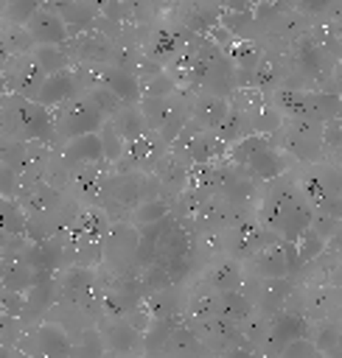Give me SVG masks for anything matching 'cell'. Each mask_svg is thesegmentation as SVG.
Segmentation results:
<instances>
[{
  "instance_id": "15",
  "label": "cell",
  "mask_w": 342,
  "mask_h": 358,
  "mask_svg": "<svg viewBox=\"0 0 342 358\" xmlns=\"http://www.w3.org/2000/svg\"><path fill=\"white\" fill-rule=\"evenodd\" d=\"M25 28H28L34 45H64V42L70 39L62 14H59L50 3H42V6L31 14V20L25 22Z\"/></svg>"
},
{
  "instance_id": "38",
  "label": "cell",
  "mask_w": 342,
  "mask_h": 358,
  "mask_svg": "<svg viewBox=\"0 0 342 358\" xmlns=\"http://www.w3.org/2000/svg\"><path fill=\"white\" fill-rule=\"evenodd\" d=\"M258 0H221V6L227 11H252Z\"/></svg>"
},
{
  "instance_id": "16",
  "label": "cell",
  "mask_w": 342,
  "mask_h": 358,
  "mask_svg": "<svg viewBox=\"0 0 342 358\" xmlns=\"http://www.w3.org/2000/svg\"><path fill=\"white\" fill-rule=\"evenodd\" d=\"M62 159V165L67 171L78 168V165H90V162H101L104 159V145H101V137L98 131L93 134H78V137H70L62 143V151L56 154Z\"/></svg>"
},
{
  "instance_id": "24",
  "label": "cell",
  "mask_w": 342,
  "mask_h": 358,
  "mask_svg": "<svg viewBox=\"0 0 342 358\" xmlns=\"http://www.w3.org/2000/svg\"><path fill=\"white\" fill-rule=\"evenodd\" d=\"M224 145H233L235 140H241V137H247V134H252V120H249V112L244 109V106H238V103H230V109H227V115H224V120H221V126L213 131Z\"/></svg>"
},
{
  "instance_id": "44",
  "label": "cell",
  "mask_w": 342,
  "mask_h": 358,
  "mask_svg": "<svg viewBox=\"0 0 342 358\" xmlns=\"http://www.w3.org/2000/svg\"><path fill=\"white\" fill-rule=\"evenodd\" d=\"M339 168H342V159H339Z\"/></svg>"
},
{
  "instance_id": "13",
  "label": "cell",
  "mask_w": 342,
  "mask_h": 358,
  "mask_svg": "<svg viewBox=\"0 0 342 358\" xmlns=\"http://www.w3.org/2000/svg\"><path fill=\"white\" fill-rule=\"evenodd\" d=\"M93 81H98L101 87H107L121 103H140V98H143L140 78L132 70H126V67H118V64H93Z\"/></svg>"
},
{
  "instance_id": "22",
  "label": "cell",
  "mask_w": 342,
  "mask_h": 358,
  "mask_svg": "<svg viewBox=\"0 0 342 358\" xmlns=\"http://www.w3.org/2000/svg\"><path fill=\"white\" fill-rule=\"evenodd\" d=\"M306 313L311 319H334L342 313V288L339 285H322V288H311L308 302H306Z\"/></svg>"
},
{
  "instance_id": "4",
  "label": "cell",
  "mask_w": 342,
  "mask_h": 358,
  "mask_svg": "<svg viewBox=\"0 0 342 358\" xmlns=\"http://www.w3.org/2000/svg\"><path fill=\"white\" fill-rule=\"evenodd\" d=\"M272 106L292 120H308V123H328L342 115V98L336 92H325V90L275 87Z\"/></svg>"
},
{
  "instance_id": "23",
  "label": "cell",
  "mask_w": 342,
  "mask_h": 358,
  "mask_svg": "<svg viewBox=\"0 0 342 358\" xmlns=\"http://www.w3.org/2000/svg\"><path fill=\"white\" fill-rule=\"evenodd\" d=\"M36 280H42V274H39L34 266H28V263L20 260V257H3V271H0V285H3V288L22 294V291L31 288Z\"/></svg>"
},
{
  "instance_id": "21",
  "label": "cell",
  "mask_w": 342,
  "mask_h": 358,
  "mask_svg": "<svg viewBox=\"0 0 342 358\" xmlns=\"http://www.w3.org/2000/svg\"><path fill=\"white\" fill-rule=\"evenodd\" d=\"M202 282L210 291H241V285H244V263L233 260V257H224V260L213 263L205 271Z\"/></svg>"
},
{
  "instance_id": "20",
  "label": "cell",
  "mask_w": 342,
  "mask_h": 358,
  "mask_svg": "<svg viewBox=\"0 0 342 358\" xmlns=\"http://www.w3.org/2000/svg\"><path fill=\"white\" fill-rule=\"evenodd\" d=\"M230 103L227 98H219V95H207V92H196L193 103H191V120L205 129V131H216L227 115Z\"/></svg>"
},
{
  "instance_id": "8",
  "label": "cell",
  "mask_w": 342,
  "mask_h": 358,
  "mask_svg": "<svg viewBox=\"0 0 342 358\" xmlns=\"http://www.w3.org/2000/svg\"><path fill=\"white\" fill-rule=\"evenodd\" d=\"M252 271L264 280L269 277H289L294 271H300V257H297V246L292 241H283V238H272L266 241L249 260Z\"/></svg>"
},
{
  "instance_id": "9",
  "label": "cell",
  "mask_w": 342,
  "mask_h": 358,
  "mask_svg": "<svg viewBox=\"0 0 342 358\" xmlns=\"http://www.w3.org/2000/svg\"><path fill=\"white\" fill-rule=\"evenodd\" d=\"M280 143L283 151L300 162H317L325 143H322V123H308V120H292L283 123L280 129Z\"/></svg>"
},
{
  "instance_id": "30",
  "label": "cell",
  "mask_w": 342,
  "mask_h": 358,
  "mask_svg": "<svg viewBox=\"0 0 342 358\" xmlns=\"http://www.w3.org/2000/svg\"><path fill=\"white\" fill-rule=\"evenodd\" d=\"M107 347H104V338L98 330H84L78 333V341L70 347V355L73 358H104Z\"/></svg>"
},
{
  "instance_id": "6",
  "label": "cell",
  "mask_w": 342,
  "mask_h": 358,
  "mask_svg": "<svg viewBox=\"0 0 342 358\" xmlns=\"http://www.w3.org/2000/svg\"><path fill=\"white\" fill-rule=\"evenodd\" d=\"M137 227L132 221H112L109 232L101 238V263L112 266L115 274H129L137 268Z\"/></svg>"
},
{
  "instance_id": "18",
  "label": "cell",
  "mask_w": 342,
  "mask_h": 358,
  "mask_svg": "<svg viewBox=\"0 0 342 358\" xmlns=\"http://www.w3.org/2000/svg\"><path fill=\"white\" fill-rule=\"evenodd\" d=\"M255 313V302L244 291H213V305H210V319H227L235 324H244Z\"/></svg>"
},
{
  "instance_id": "11",
  "label": "cell",
  "mask_w": 342,
  "mask_h": 358,
  "mask_svg": "<svg viewBox=\"0 0 342 358\" xmlns=\"http://www.w3.org/2000/svg\"><path fill=\"white\" fill-rule=\"evenodd\" d=\"M81 92H84V81H81L78 70L67 67V70H59V73H48L42 78V84L28 98L42 103V106H48V109H56L59 103H64L67 98L81 95Z\"/></svg>"
},
{
  "instance_id": "27",
  "label": "cell",
  "mask_w": 342,
  "mask_h": 358,
  "mask_svg": "<svg viewBox=\"0 0 342 358\" xmlns=\"http://www.w3.org/2000/svg\"><path fill=\"white\" fill-rule=\"evenodd\" d=\"M171 210H168V201L163 196H146L135 204V210L129 213V221L135 227H146V224H154L160 218H165Z\"/></svg>"
},
{
  "instance_id": "14",
  "label": "cell",
  "mask_w": 342,
  "mask_h": 358,
  "mask_svg": "<svg viewBox=\"0 0 342 358\" xmlns=\"http://www.w3.org/2000/svg\"><path fill=\"white\" fill-rule=\"evenodd\" d=\"M227 229H230V235H227V257L241 260V263H247L266 241H272V232L258 221H247L244 218V221H238V224H233Z\"/></svg>"
},
{
  "instance_id": "39",
  "label": "cell",
  "mask_w": 342,
  "mask_h": 358,
  "mask_svg": "<svg viewBox=\"0 0 342 358\" xmlns=\"http://www.w3.org/2000/svg\"><path fill=\"white\" fill-rule=\"evenodd\" d=\"M8 59H11V56H8V50H6V48H3V42H0V70H3V64H6Z\"/></svg>"
},
{
  "instance_id": "32",
  "label": "cell",
  "mask_w": 342,
  "mask_h": 358,
  "mask_svg": "<svg viewBox=\"0 0 342 358\" xmlns=\"http://www.w3.org/2000/svg\"><path fill=\"white\" fill-rule=\"evenodd\" d=\"M98 137H101V145H104V159L107 162H115L123 154L126 140L118 134V129L112 126V120H104V126L98 129Z\"/></svg>"
},
{
  "instance_id": "29",
  "label": "cell",
  "mask_w": 342,
  "mask_h": 358,
  "mask_svg": "<svg viewBox=\"0 0 342 358\" xmlns=\"http://www.w3.org/2000/svg\"><path fill=\"white\" fill-rule=\"evenodd\" d=\"M31 53H34V59L45 67V73H59V70H67V67H70L67 42H64V45H36Z\"/></svg>"
},
{
  "instance_id": "1",
  "label": "cell",
  "mask_w": 342,
  "mask_h": 358,
  "mask_svg": "<svg viewBox=\"0 0 342 358\" xmlns=\"http://www.w3.org/2000/svg\"><path fill=\"white\" fill-rule=\"evenodd\" d=\"M314 218V207L306 201L297 182H292L286 173L278 179H269V190L261 201V224L275 232L283 241H297Z\"/></svg>"
},
{
  "instance_id": "37",
  "label": "cell",
  "mask_w": 342,
  "mask_h": 358,
  "mask_svg": "<svg viewBox=\"0 0 342 358\" xmlns=\"http://www.w3.org/2000/svg\"><path fill=\"white\" fill-rule=\"evenodd\" d=\"M224 358H258V355L249 350V344H233L224 350Z\"/></svg>"
},
{
  "instance_id": "10",
  "label": "cell",
  "mask_w": 342,
  "mask_h": 358,
  "mask_svg": "<svg viewBox=\"0 0 342 358\" xmlns=\"http://www.w3.org/2000/svg\"><path fill=\"white\" fill-rule=\"evenodd\" d=\"M311 330V322L297 313V310H278L269 316V327H266V338H264V350L269 355H280L283 347H289L297 338H306Z\"/></svg>"
},
{
  "instance_id": "7",
  "label": "cell",
  "mask_w": 342,
  "mask_h": 358,
  "mask_svg": "<svg viewBox=\"0 0 342 358\" xmlns=\"http://www.w3.org/2000/svg\"><path fill=\"white\" fill-rule=\"evenodd\" d=\"M17 350L25 358H67L70 355V333L56 322H42L17 338Z\"/></svg>"
},
{
  "instance_id": "28",
  "label": "cell",
  "mask_w": 342,
  "mask_h": 358,
  "mask_svg": "<svg viewBox=\"0 0 342 358\" xmlns=\"http://www.w3.org/2000/svg\"><path fill=\"white\" fill-rule=\"evenodd\" d=\"M28 215L17 199H0V229L6 235H25Z\"/></svg>"
},
{
  "instance_id": "26",
  "label": "cell",
  "mask_w": 342,
  "mask_h": 358,
  "mask_svg": "<svg viewBox=\"0 0 342 358\" xmlns=\"http://www.w3.org/2000/svg\"><path fill=\"white\" fill-rule=\"evenodd\" d=\"M0 42L8 50V56H22V53H31L36 48L28 28L20 22H8V20H0Z\"/></svg>"
},
{
  "instance_id": "31",
  "label": "cell",
  "mask_w": 342,
  "mask_h": 358,
  "mask_svg": "<svg viewBox=\"0 0 342 358\" xmlns=\"http://www.w3.org/2000/svg\"><path fill=\"white\" fill-rule=\"evenodd\" d=\"M328 241L314 229V227H308L297 241H294V246H297V257H300V266H306V263H311L320 252H322V246H325Z\"/></svg>"
},
{
  "instance_id": "3",
  "label": "cell",
  "mask_w": 342,
  "mask_h": 358,
  "mask_svg": "<svg viewBox=\"0 0 342 358\" xmlns=\"http://www.w3.org/2000/svg\"><path fill=\"white\" fill-rule=\"evenodd\" d=\"M233 165H238L249 179H278L289 171L292 165V157L280 148H275L272 137L266 134H247L241 140H235L233 145H227V154H224Z\"/></svg>"
},
{
  "instance_id": "43",
  "label": "cell",
  "mask_w": 342,
  "mask_h": 358,
  "mask_svg": "<svg viewBox=\"0 0 342 358\" xmlns=\"http://www.w3.org/2000/svg\"><path fill=\"white\" fill-rule=\"evenodd\" d=\"M0 271H3V257H0Z\"/></svg>"
},
{
  "instance_id": "12",
  "label": "cell",
  "mask_w": 342,
  "mask_h": 358,
  "mask_svg": "<svg viewBox=\"0 0 342 358\" xmlns=\"http://www.w3.org/2000/svg\"><path fill=\"white\" fill-rule=\"evenodd\" d=\"M191 36H193V31L185 28L182 22H179V25H160V28L151 34L149 45H146V56H149L154 64H160V67L174 64V62L179 59V53L185 50V45L191 42Z\"/></svg>"
},
{
  "instance_id": "42",
  "label": "cell",
  "mask_w": 342,
  "mask_h": 358,
  "mask_svg": "<svg viewBox=\"0 0 342 358\" xmlns=\"http://www.w3.org/2000/svg\"><path fill=\"white\" fill-rule=\"evenodd\" d=\"M3 11H6V0H0V20H3Z\"/></svg>"
},
{
  "instance_id": "2",
  "label": "cell",
  "mask_w": 342,
  "mask_h": 358,
  "mask_svg": "<svg viewBox=\"0 0 342 358\" xmlns=\"http://www.w3.org/2000/svg\"><path fill=\"white\" fill-rule=\"evenodd\" d=\"M0 134L22 143H56L53 129V109L17 95L3 92L0 95Z\"/></svg>"
},
{
  "instance_id": "25",
  "label": "cell",
  "mask_w": 342,
  "mask_h": 358,
  "mask_svg": "<svg viewBox=\"0 0 342 358\" xmlns=\"http://www.w3.org/2000/svg\"><path fill=\"white\" fill-rule=\"evenodd\" d=\"M311 344L322 355H336L342 350V324L336 319H317V324L308 330Z\"/></svg>"
},
{
  "instance_id": "41",
  "label": "cell",
  "mask_w": 342,
  "mask_h": 358,
  "mask_svg": "<svg viewBox=\"0 0 342 358\" xmlns=\"http://www.w3.org/2000/svg\"><path fill=\"white\" fill-rule=\"evenodd\" d=\"M3 92H8V90H6V81H3V76H0V95H3Z\"/></svg>"
},
{
  "instance_id": "36",
  "label": "cell",
  "mask_w": 342,
  "mask_h": 358,
  "mask_svg": "<svg viewBox=\"0 0 342 358\" xmlns=\"http://www.w3.org/2000/svg\"><path fill=\"white\" fill-rule=\"evenodd\" d=\"M294 3H297V8L306 11V14H322V11H328L336 0H294Z\"/></svg>"
},
{
  "instance_id": "5",
  "label": "cell",
  "mask_w": 342,
  "mask_h": 358,
  "mask_svg": "<svg viewBox=\"0 0 342 358\" xmlns=\"http://www.w3.org/2000/svg\"><path fill=\"white\" fill-rule=\"evenodd\" d=\"M107 115L81 92V95H73L67 98L64 103H59L53 109V129H56V143H64L70 137H78V134H93L104 126Z\"/></svg>"
},
{
  "instance_id": "17",
  "label": "cell",
  "mask_w": 342,
  "mask_h": 358,
  "mask_svg": "<svg viewBox=\"0 0 342 358\" xmlns=\"http://www.w3.org/2000/svg\"><path fill=\"white\" fill-rule=\"evenodd\" d=\"M53 299H56V280L53 277L36 280L31 288L22 291V322L25 324H36L50 310Z\"/></svg>"
},
{
  "instance_id": "35",
  "label": "cell",
  "mask_w": 342,
  "mask_h": 358,
  "mask_svg": "<svg viewBox=\"0 0 342 358\" xmlns=\"http://www.w3.org/2000/svg\"><path fill=\"white\" fill-rule=\"evenodd\" d=\"M317 355H322V352H317V347H314L311 338L306 336V338H297V341H292L289 347H283V352H280L278 358H317Z\"/></svg>"
},
{
  "instance_id": "33",
  "label": "cell",
  "mask_w": 342,
  "mask_h": 358,
  "mask_svg": "<svg viewBox=\"0 0 342 358\" xmlns=\"http://www.w3.org/2000/svg\"><path fill=\"white\" fill-rule=\"evenodd\" d=\"M45 0H6V11H3V20L8 22H20L25 25L31 20V14L42 6Z\"/></svg>"
},
{
  "instance_id": "34",
  "label": "cell",
  "mask_w": 342,
  "mask_h": 358,
  "mask_svg": "<svg viewBox=\"0 0 342 358\" xmlns=\"http://www.w3.org/2000/svg\"><path fill=\"white\" fill-rule=\"evenodd\" d=\"M22 185V173L0 162V199H17Z\"/></svg>"
},
{
  "instance_id": "40",
  "label": "cell",
  "mask_w": 342,
  "mask_h": 358,
  "mask_svg": "<svg viewBox=\"0 0 342 358\" xmlns=\"http://www.w3.org/2000/svg\"><path fill=\"white\" fill-rule=\"evenodd\" d=\"M6 241H8V235H6V232H3V229H0V249H3V246H6Z\"/></svg>"
},
{
  "instance_id": "19",
  "label": "cell",
  "mask_w": 342,
  "mask_h": 358,
  "mask_svg": "<svg viewBox=\"0 0 342 358\" xmlns=\"http://www.w3.org/2000/svg\"><path fill=\"white\" fill-rule=\"evenodd\" d=\"M98 333L104 338V347L112 350V352H118V355L135 352V347L143 341V333L140 330H135L126 319H112V316L104 319V324L98 327Z\"/></svg>"
}]
</instances>
